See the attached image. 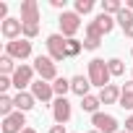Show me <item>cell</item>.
Returning a JSON list of instances; mask_svg holds the SVG:
<instances>
[{
	"instance_id": "cell-1",
	"label": "cell",
	"mask_w": 133,
	"mask_h": 133,
	"mask_svg": "<svg viewBox=\"0 0 133 133\" xmlns=\"http://www.w3.org/2000/svg\"><path fill=\"white\" fill-rule=\"evenodd\" d=\"M110 68H107V63L102 60V57H94V60H89V81H91V86H99V89H104V86H110Z\"/></svg>"
},
{
	"instance_id": "cell-2",
	"label": "cell",
	"mask_w": 133,
	"mask_h": 133,
	"mask_svg": "<svg viewBox=\"0 0 133 133\" xmlns=\"http://www.w3.org/2000/svg\"><path fill=\"white\" fill-rule=\"evenodd\" d=\"M60 34L65 37V39H76V31L81 29V16L76 13V11H65V13H60Z\"/></svg>"
},
{
	"instance_id": "cell-3",
	"label": "cell",
	"mask_w": 133,
	"mask_h": 133,
	"mask_svg": "<svg viewBox=\"0 0 133 133\" xmlns=\"http://www.w3.org/2000/svg\"><path fill=\"white\" fill-rule=\"evenodd\" d=\"M34 71L39 73L42 81H55V78H57L55 60H52L50 55H37V57H34Z\"/></svg>"
},
{
	"instance_id": "cell-4",
	"label": "cell",
	"mask_w": 133,
	"mask_h": 133,
	"mask_svg": "<svg viewBox=\"0 0 133 133\" xmlns=\"http://www.w3.org/2000/svg\"><path fill=\"white\" fill-rule=\"evenodd\" d=\"M34 65H26V63H21L18 68H16V73L11 76L13 78V86L18 89V91H26V86L31 89V84H34Z\"/></svg>"
},
{
	"instance_id": "cell-5",
	"label": "cell",
	"mask_w": 133,
	"mask_h": 133,
	"mask_svg": "<svg viewBox=\"0 0 133 133\" xmlns=\"http://www.w3.org/2000/svg\"><path fill=\"white\" fill-rule=\"evenodd\" d=\"M44 44H47V55H50L55 63H60V60L68 57V50H65V37H63V34H50Z\"/></svg>"
},
{
	"instance_id": "cell-6",
	"label": "cell",
	"mask_w": 133,
	"mask_h": 133,
	"mask_svg": "<svg viewBox=\"0 0 133 133\" xmlns=\"http://www.w3.org/2000/svg\"><path fill=\"white\" fill-rule=\"evenodd\" d=\"M91 125H94V130H99V133H120L117 130V117L115 115H110V112H97V115H91Z\"/></svg>"
},
{
	"instance_id": "cell-7",
	"label": "cell",
	"mask_w": 133,
	"mask_h": 133,
	"mask_svg": "<svg viewBox=\"0 0 133 133\" xmlns=\"http://www.w3.org/2000/svg\"><path fill=\"white\" fill-rule=\"evenodd\" d=\"M5 55H11L13 60H26L31 55V39H13V42H5Z\"/></svg>"
},
{
	"instance_id": "cell-8",
	"label": "cell",
	"mask_w": 133,
	"mask_h": 133,
	"mask_svg": "<svg viewBox=\"0 0 133 133\" xmlns=\"http://www.w3.org/2000/svg\"><path fill=\"white\" fill-rule=\"evenodd\" d=\"M71 115H73V110H71V102L65 99V97H57L52 102V117H55L57 125H65V123L71 120Z\"/></svg>"
},
{
	"instance_id": "cell-9",
	"label": "cell",
	"mask_w": 133,
	"mask_h": 133,
	"mask_svg": "<svg viewBox=\"0 0 133 133\" xmlns=\"http://www.w3.org/2000/svg\"><path fill=\"white\" fill-rule=\"evenodd\" d=\"M29 91H31V94H34V99H37V102H42V104L52 102V97H55L52 84H50V81H42V78H39V81H34Z\"/></svg>"
},
{
	"instance_id": "cell-10",
	"label": "cell",
	"mask_w": 133,
	"mask_h": 133,
	"mask_svg": "<svg viewBox=\"0 0 133 133\" xmlns=\"http://www.w3.org/2000/svg\"><path fill=\"white\" fill-rule=\"evenodd\" d=\"M26 112H13V115H8V117H3V133H24L26 128Z\"/></svg>"
},
{
	"instance_id": "cell-11",
	"label": "cell",
	"mask_w": 133,
	"mask_h": 133,
	"mask_svg": "<svg viewBox=\"0 0 133 133\" xmlns=\"http://www.w3.org/2000/svg\"><path fill=\"white\" fill-rule=\"evenodd\" d=\"M0 31H3V37L8 42H13V39L24 37V24H21V18H8V21L0 24Z\"/></svg>"
},
{
	"instance_id": "cell-12",
	"label": "cell",
	"mask_w": 133,
	"mask_h": 133,
	"mask_svg": "<svg viewBox=\"0 0 133 133\" xmlns=\"http://www.w3.org/2000/svg\"><path fill=\"white\" fill-rule=\"evenodd\" d=\"M21 24H39V5H37V0H24L21 3Z\"/></svg>"
},
{
	"instance_id": "cell-13",
	"label": "cell",
	"mask_w": 133,
	"mask_h": 133,
	"mask_svg": "<svg viewBox=\"0 0 133 133\" xmlns=\"http://www.w3.org/2000/svg\"><path fill=\"white\" fill-rule=\"evenodd\" d=\"M120 94H123V86H117V84H110V86H104V89H99V102L102 104H117L120 102Z\"/></svg>"
},
{
	"instance_id": "cell-14",
	"label": "cell",
	"mask_w": 133,
	"mask_h": 133,
	"mask_svg": "<svg viewBox=\"0 0 133 133\" xmlns=\"http://www.w3.org/2000/svg\"><path fill=\"white\" fill-rule=\"evenodd\" d=\"M89 89H91V81H89V76H73L71 78V91L76 94V97H89Z\"/></svg>"
},
{
	"instance_id": "cell-15",
	"label": "cell",
	"mask_w": 133,
	"mask_h": 133,
	"mask_svg": "<svg viewBox=\"0 0 133 133\" xmlns=\"http://www.w3.org/2000/svg\"><path fill=\"white\" fill-rule=\"evenodd\" d=\"M115 21L120 24V29H123V34L128 37V39H133V11H128V8H123L117 16H115Z\"/></svg>"
},
{
	"instance_id": "cell-16",
	"label": "cell",
	"mask_w": 133,
	"mask_h": 133,
	"mask_svg": "<svg viewBox=\"0 0 133 133\" xmlns=\"http://www.w3.org/2000/svg\"><path fill=\"white\" fill-rule=\"evenodd\" d=\"M13 102H16V110H18V112H29V110H34V104H37V99H34L31 91H18V94L13 97Z\"/></svg>"
},
{
	"instance_id": "cell-17",
	"label": "cell",
	"mask_w": 133,
	"mask_h": 133,
	"mask_svg": "<svg viewBox=\"0 0 133 133\" xmlns=\"http://www.w3.org/2000/svg\"><path fill=\"white\" fill-rule=\"evenodd\" d=\"M91 24H94V26H97V29L102 31V37H104V34H110V31L115 29V24H117V21H115V16H107V13H99V16H97V18H94Z\"/></svg>"
},
{
	"instance_id": "cell-18",
	"label": "cell",
	"mask_w": 133,
	"mask_h": 133,
	"mask_svg": "<svg viewBox=\"0 0 133 133\" xmlns=\"http://www.w3.org/2000/svg\"><path fill=\"white\" fill-rule=\"evenodd\" d=\"M123 110H133V78L123 84V94H120V102H117Z\"/></svg>"
},
{
	"instance_id": "cell-19",
	"label": "cell",
	"mask_w": 133,
	"mask_h": 133,
	"mask_svg": "<svg viewBox=\"0 0 133 133\" xmlns=\"http://www.w3.org/2000/svg\"><path fill=\"white\" fill-rule=\"evenodd\" d=\"M99 104H102V102H99V97H94V94H89V97L81 99V110L89 112V115H97V112H99Z\"/></svg>"
},
{
	"instance_id": "cell-20",
	"label": "cell",
	"mask_w": 133,
	"mask_h": 133,
	"mask_svg": "<svg viewBox=\"0 0 133 133\" xmlns=\"http://www.w3.org/2000/svg\"><path fill=\"white\" fill-rule=\"evenodd\" d=\"M16 68H18V65H16V60H13L11 55H3V57H0V76H13Z\"/></svg>"
},
{
	"instance_id": "cell-21",
	"label": "cell",
	"mask_w": 133,
	"mask_h": 133,
	"mask_svg": "<svg viewBox=\"0 0 133 133\" xmlns=\"http://www.w3.org/2000/svg\"><path fill=\"white\" fill-rule=\"evenodd\" d=\"M52 89H55V97H65L71 91V78H63V76H57L55 81H52Z\"/></svg>"
},
{
	"instance_id": "cell-22",
	"label": "cell",
	"mask_w": 133,
	"mask_h": 133,
	"mask_svg": "<svg viewBox=\"0 0 133 133\" xmlns=\"http://www.w3.org/2000/svg\"><path fill=\"white\" fill-rule=\"evenodd\" d=\"M13 112H16V102H13V97L3 94V97H0V115L8 117V115H13Z\"/></svg>"
},
{
	"instance_id": "cell-23",
	"label": "cell",
	"mask_w": 133,
	"mask_h": 133,
	"mask_svg": "<svg viewBox=\"0 0 133 133\" xmlns=\"http://www.w3.org/2000/svg\"><path fill=\"white\" fill-rule=\"evenodd\" d=\"M107 68H110V76H123L125 73V63L120 57H110L107 60Z\"/></svg>"
},
{
	"instance_id": "cell-24",
	"label": "cell",
	"mask_w": 133,
	"mask_h": 133,
	"mask_svg": "<svg viewBox=\"0 0 133 133\" xmlns=\"http://www.w3.org/2000/svg\"><path fill=\"white\" fill-rule=\"evenodd\" d=\"M120 11H123L120 0H104V3H102V13H107V16H117Z\"/></svg>"
},
{
	"instance_id": "cell-25",
	"label": "cell",
	"mask_w": 133,
	"mask_h": 133,
	"mask_svg": "<svg viewBox=\"0 0 133 133\" xmlns=\"http://www.w3.org/2000/svg\"><path fill=\"white\" fill-rule=\"evenodd\" d=\"M65 50H68V57H76V55L84 50V42H78V39H65Z\"/></svg>"
},
{
	"instance_id": "cell-26",
	"label": "cell",
	"mask_w": 133,
	"mask_h": 133,
	"mask_svg": "<svg viewBox=\"0 0 133 133\" xmlns=\"http://www.w3.org/2000/svg\"><path fill=\"white\" fill-rule=\"evenodd\" d=\"M94 11V0H76V13L78 16H86Z\"/></svg>"
},
{
	"instance_id": "cell-27",
	"label": "cell",
	"mask_w": 133,
	"mask_h": 133,
	"mask_svg": "<svg viewBox=\"0 0 133 133\" xmlns=\"http://www.w3.org/2000/svg\"><path fill=\"white\" fill-rule=\"evenodd\" d=\"M39 34V24H24V39H34Z\"/></svg>"
},
{
	"instance_id": "cell-28",
	"label": "cell",
	"mask_w": 133,
	"mask_h": 133,
	"mask_svg": "<svg viewBox=\"0 0 133 133\" xmlns=\"http://www.w3.org/2000/svg\"><path fill=\"white\" fill-rule=\"evenodd\" d=\"M13 86V78L11 76H0V91H8Z\"/></svg>"
},
{
	"instance_id": "cell-29",
	"label": "cell",
	"mask_w": 133,
	"mask_h": 133,
	"mask_svg": "<svg viewBox=\"0 0 133 133\" xmlns=\"http://www.w3.org/2000/svg\"><path fill=\"white\" fill-rule=\"evenodd\" d=\"M50 5H52V8H60V11L65 13V0H50Z\"/></svg>"
},
{
	"instance_id": "cell-30",
	"label": "cell",
	"mask_w": 133,
	"mask_h": 133,
	"mask_svg": "<svg viewBox=\"0 0 133 133\" xmlns=\"http://www.w3.org/2000/svg\"><path fill=\"white\" fill-rule=\"evenodd\" d=\"M50 133H68V130H65V125H57V123H55V125L50 128Z\"/></svg>"
},
{
	"instance_id": "cell-31",
	"label": "cell",
	"mask_w": 133,
	"mask_h": 133,
	"mask_svg": "<svg viewBox=\"0 0 133 133\" xmlns=\"http://www.w3.org/2000/svg\"><path fill=\"white\" fill-rule=\"evenodd\" d=\"M125 130H128V133H133V112H130V117L125 120Z\"/></svg>"
},
{
	"instance_id": "cell-32",
	"label": "cell",
	"mask_w": 133,
	"mask_h": 133,
	"mask_svg": "<svg viewBox=\"0 0 133 133\" xmlns=\"http://www.w3.org/2000/svg\"><path fill=\"white\" fill-rule=\"evenodd\" d=\"M125 8H128V11H133V0H125Z\"/></svg>"
},
{
	"instance_id": "cell-33",
	"label": "cell",
	"mask_w": 133,
	"mask_h": 133,
	"mask_svg": "<svg viewBox=\"0 0 133 133\" xmlns=\"http://www.w3.org/2000/svg\"><path fill=\"white\" fill-rule=\"evenodd\" d=\"M24 133H37V130H34V128H26V130H24Z\"/></svg>"
},
{
	"instance_id": "cell-34",
	"label": "cell",
	"mask_w": 133,
	"mask_h": 133,
	"mask_svg": "<svg viewBox=\"0 0 133 133\" xmlns=\"http://www.w3.org/2000/svg\"><path fill=\"white\" fill-rule=\"evenodd\" d=\"M89 133H99V130H89Z\"/></svg>"
},
{
	"instance_id": "cell-35",
	"label": "cell",
	"mask_w": 133,
	"mask_h": 133,
	"mask_svg": "<svg viewBox=\"0 0 133 133\" xmlns=\"http://www.w3.org/2000/svg\"><path fill=\"white\" fill-rule=\"evenodd\" d=\"M130 78H133V71H130Z\"/></svg>"
},
{
	"instance_id": "cell-36",
	"label": "cell",
	"mask_w": 133,
	"mask_h": 133,
	"mask_svg": "<svg viewBox=\"0 0 133 133\" xmlns=\"http://www.w3.org/2000/svg\"><path fill=\"white\" fill-rule=\"evenodd\" d=\"M120 133H128V130H120Z\"/></svg>"
},
{
	"instance_id": "cell-37",
	"label": "cell",
	"mask_w": 133,
	"mask_h": 133,
	"mask_svg": "<svg viewBox=\"0 0 133 133\" xmlns=\"http://www.w3.org/2000/svg\"><path fill=\"white\" fill-rule=\"evenodd\" d=\"M130 55H133V47H130Z\"/></svg>"
}]
</instances>
